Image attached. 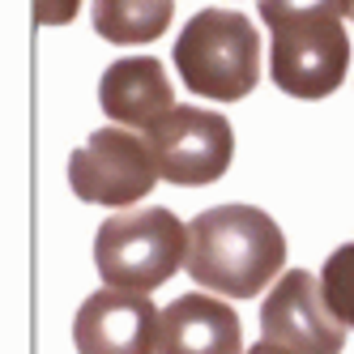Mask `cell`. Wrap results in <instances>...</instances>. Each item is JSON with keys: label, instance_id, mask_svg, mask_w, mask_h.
I'll use <instances>...</instances> for the list:
<instances>
[{"label": "cell", "instance_id": "11", "mask_svg": "<svg viewBox=\"0 0 354 354\" xmlns=\"http://www.w3.org/2000/svg\"><path fill=\"white\" fill-rule=\"evenodd\" d=\"M175 0H94V30L115 47L154 43L167 35Z\"/></svg>", "mask_w": 354, "mask_h": 354}, {"label": "cell", "instance_id": "15", "mask_svg": "<svg viewBox=\"0 0 354 354\" xmlns=\"http://www.w3.org/2000/svg\"><path fill=\"white\" fill-rule=\"evenodd\" d=\"M248 354H290V350H277V346H269V342H261V346H252Z\"/></svg>", "mask_w": 354, "mask_h": 354}, {"label": "cell", "instance_id": "1", "mask_svg": "<svg viewBox=\"0 0 354 354\" xmlns=\"http://www.w3.org/2000/svg\"><path fill=\"white\" fill-rule=\"evenodd\" d=\"M286 265V235L257 205H214L188 222V277L226 299H252Z\"/></svg>", "mask_w": 354, "mask_h": 354}, {"label": "cell", "instance_id": "10", "mask_svg": "<svg viewBox=\"0 0 354 354\" xmlns=\"http://www.w3.org/2000/svg\"><path fill=\"white\" fill-rule=\"evenodd\" d=\"M158 354H248L235 308L201 290L180 295L171 308H162Z\"/></svg>", "mask_w": 354, "mask_h": 354}, {"label": "cell", "instance_id": "4", "mask_svg": "<svg viewBox=\"0 0 354 354\" xmlns=\"http://www.w3.org/2000/svg\"><path fill=\"white\" fill-rule=\"evenodd\" d=\"M158 162L149 141H141L133 129H98L82 149L68 158V188L77 201L90 205H133V201L154 192Z\"/></svg>", "mask_w": 354, "mask_h": 354}, {"label": "cell", "instance_id": "8", "mask_svg": "<svg viewBox=\"0 0 354 354\" xmlns=\"http://www.w3.org/2000/svg\"><path fill=\"white\" fill-rule=\"evenodd\" d=\"M162 312L137 290H98L73 320L77 354H158Z\"/></svg>", "mask_w": 354, "mask_h": 354}, {"label": "cell", "instance_id": "16", "mask_svg": "<svg viewBox=\"0 0 354 354\" xmlns=\"http://www.w3.org/2000/svg\"><path fill=\"white\" fill-rule=\"evenodd\" d=\"M350 21H354V13H350Z\"/></svg>", "mask_w": 354, "mask_h": 354}, {"label": "cell", "instance_id": "13", "mask_svg": "<svg viewBox=\"0 0 354 354\" xmlns=\"http://www.w3.org/2000/svg\"><path fill=\"white\" fill-rule=\"evenodd\" d=\"M320 290L333 316L346 328H354V243H342L337 252H328V261L320 269Z\"/></svg>", "mask_w": 354, "mask_h": 354}, {"label": "cell", "instance_id": "7", "mask_svg": "<svg viewBox=\"0 0 354 354\" xmlns=\"http://www.w3.org/2000/svg\"><path fill=\"white\" fill-rule=\"evenodd\" d=\"M350 39L342 21H303L273 30L269 77L290 98H324L346 82Z\"/></svg>", "mask_w": 354, "mask_h": 354}, {"label": "cell", "instance_id": "6", "mask_svg": "<svg viewBox=\"0 0 354 354\" xmlns=\"http://www.w3.org/2000/svg\"><path fill=\"white\" fill-rule=\"evenodd\" d=\"M261 342L290 354H342L346 324L333 316L308 269H286L261 303Z\"/></svg>", "mask_w": 354, "mask_h": 354}, {"label": "cell", "instance_id": "14", "mask_svg": "<svg viewBox=\"0 0 354 354\" xmlns=\"http://www.w3.org/2000/svg\"><path fill=\"white\" fill-rule=\"evenodd\" d=\"M82 9V0H35V17L43 21V26H64V21H73Z\"/></svg>", "mask_w": 354, "mask_h": 354}, {"label": "cell", "instance_id": "5", "mask_svg": "<svg viewBox=\"0 0 354 354\" xmlns=\"http://www.w3.org/2000/svg\"><path fill=\"white\" fill-rule=\"evenodd\" d=\"M149 149H154L158 175L180 188L218 184L235 154V133L226 115L205 107H175L158 129H149Z\"/></svg>", "mask_w": 354, "mask_h": 354}, {"label": "cell", "instance_id": "2", "mask_svg": "<svg viewBox=\"0 0 354 354\" xmlns=\"http://www.w3.org/2000/svg\"><path fill=\"white\" fill-rule=\"evenodd\" d=\"M175 68L192 94L235 103L261 82V35L235 9H201L175 39Z\"/></svg>", "mask_w": 354, "mask_h": 354}, {"label": "cell", "instance_id": "12", "mask_svg": "<svg viewBox=\"0 0 354 354\" xmlns=\"http://www.w3.org/2000/svg\"><path fill=\"white\" fill-rule=\"evenodd\" d=\"M354 13V0H261V17L269 30L303 26V21H342Z\"/></svg>", "mask_w": 354, "mask_h": 354}, {"label": "cell", "instance_id": "9", "mask_svg": "<svg viewBox=\"0 0 354 354\" xmlns=\"http://www.w3.org/2000/svg\"><path fill=\"white\" fill-rule=\"evenodd\" d=\"M98 103L103 115H111L120 129H158V124L175 111V90L162 60L154 56H129L115 60L103 82H98Z\"/></svg>", "mask_w": 354, "mask_h": 354}, {"label": "cell", "instance_id": "3", "mask_svg": "<svg viewBox=\"0 0 354 354\" xmlns=\"http://www.w3.org/2000/svg\"><path fill=\"white\" fill-rule=\"evenodd\" d=\"M184 261H188V226L162 205L103 218L94 235L98 277L115 290L149 295L154 286L171 282Z\"/></svg>", "mask_w": 354, "mask_h": 354}]
</instances>
